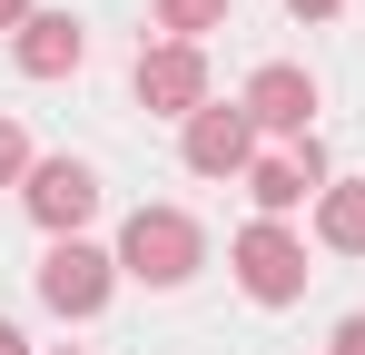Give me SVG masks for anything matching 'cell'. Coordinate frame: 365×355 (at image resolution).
Returning <instances> with one entry per match:
<instances>
[{"label": "cell", "mask_w": 365, "mask_h": 355, "mask_svg": "<svg viewBox=\"0 0 365 355\" xmlns=\"http://www.w3.org/2000/svg\"><path fill=\"white\" fill-rule=\"evenodd\" d=\"M119 257H128V277H148V287H178L187 267H197V227H187L178 207H138L119 237Z\"/></svg>", "instance_id": "cell-1"}, {"label": "cell", "mask_w": 365, "mask_h": 355, "mask_svg": "<svg viewBox=\"0 0 365 355\" xmlns=\"http://www.w3.org/2000/svg\"><path fill=\"white\" fill-rule=\"evenodd\" d=\"M40 296L60 306V316H99V296H109V257L99 247H50V267H40Z\"/></svg>", "instance_id": "cell-2"}, {"label": "cell", "mask_w": 365, "mask_h": 355, "mask_svg": "<svg viewBox=\"0 0 365 355\" xmlns=\"http://www.w3.org/2000/svg\"><path fill=\"white\" fill-rule=\"evenodd\" d=\"M237 277H247V296L287 306V296L306 287V257H297V237H277V227H247V237H237Z\"/></svg>", "instance_id": "cell-3"}, {"label": "cell", "mask_w": 365, "mask_h": 355, "mask_svg": "<svg viewBox=\"0 0 365 355\" xmlns=\"http://www.w3.org/2000/svg\"><path fill=\"white\" fill-rule=\"evenodd\" d=\"M89 207H99V178L79 168V158H50V168L30 178V217L40 227H79Z\"/></svg>", "instance_id": "cell-4"}, {"label": "cell", "mask_w": 365, "mask_h": 355, "mask_svg": "<svg viewBox=\"0 0 365 355\" xmlns=\"http://www.w3.org/2000/svg\"><path fill=\"white\" fill-rule=\"evenodd\" d=\"M187 168H207V178L247 168V109H197L187 118Z\"/></svg>", "instance_id": "cell-5"}, {"label": "cell", "mask_w": 365, "mask_h": 355, "mask_svg": "<svg viewBox=\"0 0 365 355\" xmlns=\"http://www.w3.org/2000/svg\"><path fill=\"white\" fill-rule=\"evenodd\" d=\"M197 89H207L197 50H148L138 59V99H148V109H197Z\"/></svg>", "instance_id": "cell-6"}, {"label": "cell", "mask_w": 365, "mask_h": 355, "mask_svg": "<svg viewBox=\"0 0 365 355\" xmlns=\"http://www.w3.org/2000/svg\"><path fill=\"white\" fill-rule=\"evenodd\" d=\"M247 109L267 118V128H306L316 89H306V69H257V79H247Z\"/></svg>", "instance_id": "cell-7"}, {"label": "cell", "mask_w": 365, "mask_h": 355, "mask_svg": "<svg viewBox=\"0 0 365 355\" xmlns=\"http://www.w3.org/2000/svg\"><path fill=\"white\" fill-rule=\"evenodd\" d=\"M30 40H20V69L30 79H60V69H79V30L69 20H20Z\"/></svg>", "instance_id": "cell-8"}, {"label": "cell", "mask_w": 365, "mask_h": 355, "mask_svg": "<svg viewBox=\"0 0 365 355\" xmlns=\"http://www.w3.org/2000/svg\"><path fill=\"white\" fill-rule=\"evenodd\" d=\"M326 247H365V187H336L326 197Z\"/></svg>", "instance_id": "cell-9"}, {"label": "cell", "mask_w": 365, "mask_h": 355, "mask_svg": "<svg viewBox=\"0 0 365 355\" xmlns=\"http://www.w3.org/2000/svg\"><path fill=\"white\" fill-rule=\"evenodd\" d=\"M297 197H306V168H297V158L257 168V207H297Z\"/></svg>", "instance_id": "cell-10"}, {"label": "cell", "mask_w": 365, "mask_h": 355, "mask_svg": "<svg viewBox=\"0 0 365 355\" xmlns=\"http://www.w3.org/2000/svg\"><path fill=\"white\" fill-rule=\"evenodd\" d=\"M158 20L168 30H207V20H227V0H158Z\"/></svg>", "instance_id": "cell-11"}, {"label": "cell", "mask_w": 365, "mask_h": 355, "mask_svg": "<svg viewBox=\"0 0 365 355\" xmlns=\"http://www.w3.org/2000/svg\"><path fill=\"white\" fill-rule=\"evenodd\" d=\"M0 178H20V128L0 118Z\"/></svg>", "instance_id": "cell-12"}, {"label": "cell", "mask_w": 365, "mask_h": 355, "mask_svg": "<svg viewBox=\"0 0 365 355\" xmlns=\"http://www.w3.org/2000/svg\"><path fill=\"white\" fill-rule=\"evenodd\" d=\"M336 355H365V316H346V326H336Z\"/></svg>", "instance_id": "cell-13"}, {"label": "cell", "mask_w": 365, "mask_h": 355, "mask_svg": "<svg viewBox=\"0 0 365 355\" xmlns=\"http://www.w3.org/2000/svg\"><path fill=\"white\" fill-rule=\"evenodd\" d=\"M20 10H30V0H0V30H10V20H20Z\"/></svg>", "instance_id": "cell-14"}, {"label": "cell", "mask_w": 365, "mask_h": 355, "mask_svg": "<svg viewBox=\"0 0 365 355\" xmlns=\"http://www.w3.org/2000/svg\"><path fill=\"white\" fill-rule=\"evenodd\" d=\"M0 355H30V346H20V336H10V326H0Z\"/></svg>", "instance_id": "cell-15"}, {"label": "cell", "mask_w": 365, "mask_h": 355, "mask_svg": "<svg viewBox=\"0 0 365 355\" xmlns=\"http://www.w3.org/2000/svg\"><path fill=\"white\" fill-rule=\"evenodd\" d=\"M297 10H306V20H316V10H336V0H297Z\"/></svg>", "instance_id": "cell-16"}]
</instances>
